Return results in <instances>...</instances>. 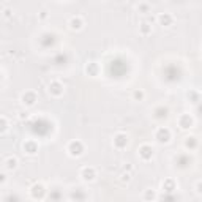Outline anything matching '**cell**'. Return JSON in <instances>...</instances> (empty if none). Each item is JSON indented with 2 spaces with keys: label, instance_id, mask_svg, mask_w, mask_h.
I'll use <instances>...</instances> for the list:
<instances>
[{
  "label": "cell",
  "instance_id": "1",
  "mask_svg": "<svg viewBox=\"0 0 202 202\" xmlns=\"http://www.w3.org/2000/svg\"><path fill=\"white\" fill-rule=\"evenodd\" d=\"M68 150H70L71 155H81L82 150H84V147H82V144H81L79 141H74V142H71V144H70Z\"/></svg>",
  "mask_w": 202,
  "mask_h": 202
},
{
  "label": "cell",
  "instance_id": "5",
  "mask_svg": "<svg viewBox=\"0 0 202 202\" xmlns=\"http://www.w3.org/2000/svg\"><path fill=\"white\" fill-rule=\"evenodd\" d=\"M70 24H71V27H73V29H81V25H82V21H81V17H73Z\"/></svg>",
  "mask_w": 202,
  "mask_h": 202
},
{
  "label": "cell",
  "instance_id": "2",
  "mask_svg": "<svg viewBox=\"0 0 202 202\" xmlns=\"http://www.w3.org/2000/svg\"><path fill=\"white\" fill-rule=\"evenodd\" d=\"M169 136H171V133H169V130H166V128H159L158 133H157V139L159 142H167Z\"/></svg>",
  "mask_w": 202,
  "mask_h": 202
},
{
  "label": "cell",
  "instance_id": "6",
  "mask_svg": "<svg viewBox=\"0 0 202 202\" xmlns=\"http://www.w3.org/2000/svg\"><path fill=\"white\" fill-rule=\"evenodd\" d=\"M171 21H172V17L169 16V14H161V16H159V22H161L163 25L164 24H169Z\"/></svg>",
  "mask_w": 202,
  "mask_h": 202
},
{
  "label": "cell",
  "instance_id": "4",
  "mask_svg": "<svg viewBox=\"0 0 202 202\" xmlns=\"http://www.w3.org/2000/svg\"><path fill=\"white\" fill-rule=\"evenodd\" d=\"M44 193V188H43V185H35L33 188H32V194H33L35 197H40L41 194Z\"/></svg>",
  "mask_w": 202,
  "mask_h": 202
},
{
  "label": "cell",
  "instance_id": "8",
  "mask_svg": "<svg viewBox=\"0 0 202 202\" xmlns=\"http://www.w3.org/2000/svg\"><path fill=\"white\" fill-rule=\"evenodd\" d=\"M134 96H136V98H142V96H144V93H142V92H136Z\"/></svg>",
  "mask_w": 202,
  "mask_h": 202
},
{
  "label": "cell",
  "instance_id": "7",
  "mask_svg": "<svg viewBox=\"0 0 202 202\" xmlns=\"http://www.w3.org/2000/svg\"><path fill=\"white\" fill-rule=\"evenodd\" d=\"M16 163H17L16 158H10V159H8V164H6V166L10 167V169H14V167H16Z\"/></svg>",
  "mask_w": 202,
  "mask_h": 202
},
{
  "label": "cell",
  "instance_id": "3",
  "mask_svg": "<svg viewBox=\"0 0 202 202\" xmlns=\"http://www.w3.org/2000/svg\"><path fill=\"white\" fill-rule=\"evenodd\" d=\"M82 177L85 180H93L95 178V169L93 167H84L82 169Z\"/></svg>",
  "mask_w": 202,
  "mask_h": 202
}]
</instances>
